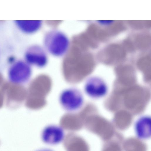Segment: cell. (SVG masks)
Here are the masks:
<instances>
[{
  "mask_svg": "<svg viewBox=\"0 0 151 151\" xmlns=\"http://www.w3.org/2000/svg\"><path fill=\"white\" fill-rule=\"evenodd\" d=\"M44 44L47 50L51 55L60 57L65 54L70 47L67 36L63 32L52 30L47 32L44 38Z\"/></svg>",
  "mask_w": 151,
  "mask_h": 151,
  "instance_id": "6da1fadb",
  "label": "cell"
},
{
  "mask_svg": "<svg viewBox=\"0 0 151 151\" xmlns=\"http://www.w3.org/2000/svg\"><path fill=\"white\" fill-rule=\"evenodd\" d=\"M26 57L29 63L39 68L45 67L48 62L45 51L38 45H34L29 48L27 52Z\"/></svg>",
  "mask_w": 151,
  "mask_h": 151,
  "instance_id": "5b68a950",
  "label": "cell"
},
{
  "mask_svg": "<svg viewBox=\"0 0 151 151\" xmlns=\"http://www.w3.org/2000/svg\"><path fill=\"white\" fill-rule=\"evenodd\" d=\"M151 117L148 115L140 116L137 121L135 127L137 132L140 131H150Z\"/></svg>",
  "mask_w": 151,
  "mask_h": 151,
  "instance_id": "ba28073f",
  "label": "cell"
},
{
  "mask_svg": "<svg viewBox=\"0 0 151 151\" xmlns=\"http://www.w3.org/2000/svg\"><path fill=\"white\" fill-rule=\"evenodd\" d=\"M63 141L66 151H82L81 139L78 135L69 133L65 137Z\"/></svg>",
  "mask_w": 151,
  "mask_h": 151,
  "instance_id": "8992f818",
  "label": "cell"
},
{
  "mask_svg": "<svg viewBox=\"0 0 151 151\" xmlns=\"http://www.w3.org/2000/svg\"><path fill=\"white\" fill-rule=\"evenodd\" d=\"M85 93L94 99H98L105 96L108 91V87L106 82L101 77L93 76L88 78L84 86Z\"/></svg>",
  "mask_w": 151,
  "mask_h": 151,
  "instance_id": "3957f363",
  "label": "cell"
},
{
  "mask_svg": "<svg viewBox=\"0 0 151 151\" xmlns=\"http://www.w3.org/2000/svg\"><path fill=\"white\" fill-rule=\"evenodd\" d=\"M59 100L63 108L70 112L80 109L84 102L81 92L74 87L68 88L62 91L59 96Z\"/></svg>",
  "mask_w": 151,
  "mask_h": 151,
  "instance_id": "7a4b0ae2",
  "label": "cell"
},
{
  "mask_svg": "<svg viewBox=\"0 0 151 151\" xmlns=\"http://www.w3.org/2000/svg\"><path fill=\"white\" fill-rule=\"evenodd\" d=\"M36 151H53L52 150L48 148H43L37 150Z\"/></svg>",
  "mask_w": 151,
  "mask_h": 151,
  "instance_id": "9c48e42d",
  "label": "cell"
},
{
  "mask_svg": "<svg viewBox=\"0 0 151 151\" xmlns=\"http://www.w3.org/2000/svg\"><path fill=\"white\" fill-rule=\"evenodd\" d=\"M18 24L21 29L28 33H33L38 31L41 28L42 22L41 21H19Z\"/></svg>",
  "mask_w": 151,
  "mask_h": 151,
  "instance_id": "52a82bcc",
  "label": "cell"
},
{
  "mask_svg": "<svg viewBox=\"0 0 151 151\" xmlns=\"http://www.w3.org/2000/svg\"><path fill=\"white\" fill-rule=\"evenodd\" d=\"M65 135L63 128L61 126L50 124L44 128L41 132V137L45 143L55 145L63 141Z\"/></svg>",
  "mask_w": 151,
  "mask_h": 151,
  "instance_id": "277c9868",
  "label": "cell"
}]
</instances>
